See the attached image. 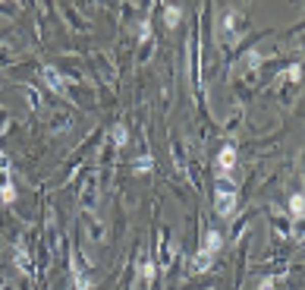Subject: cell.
Masks as SVG:
<instances>
[{
  "label": "cell",
  "mask_w": 305,
  "mask_h": 290,
  "mask_svg": "<svg viewBox=\"0 0 305 290\" xmlns=\"http://www.w3.org/2000/svg\"><path fill=\"white\" fill-rule=\"evenodd\" d=\"M0 164H4V155H0Z\"/></svg>",
  "instance_id": "cell-18"
},
{
  "label": "cell",
  "mask_w": 305,
  "mask_h": 290,
  "mask_svg": "<svg viewBox=\"0 0 305 290\" xmlns=\"http://www.w3.org/2000/svg\"><path fill=\"white\" fill-rule=\"evenodd\" d=\"M233 167H236V145H224L217 155V171H220V177H227V174H233Z\"/></svg>",
  "instance_id": "cell-3"
},
{
  "label": "cell",
  "mask_w": 305,
  "mask_h": 290,
  "mask_svg": "<svg viewBox=\"0 0 305 290\" xmlns=\"http://www.w3.org/2000/svg\"><path fill=\"white\" fill-rule=\"evenodd\" d=\"M258 290H274V281H271V278H264V281L258 284Z\"/></svg>",
  "instance_id": "cell-16"
},
{
  "label": "cell",
  "mask_w": 305,
  "mask_h": 290,
  "mask_svg": "<svg viewBox=\"0 0 305 290\" xmlns=\"http://www.w3.org/2000/svg\"><path fill=\"white\" fill-rule=\"evenodd\" d=\"M261 60H264V57H261L258 51H252V54H248V66H252V69H255V66H261Z\"/></svg>",
  "instance_id": "cell-14"
},
{
  "label": "cell",
  "mask_w": 305,
  "mask_h": 290,
  "mask_svg": "<svg viewBox=\"0 0 305 290\" xmlns=\"http://www.w3.org/2000/svg\"><path fill=\"white\" fill-rule=\"evenodd\" d=\"M41 79H44V85L50 88L53 95H63V92H66V82H63V76H60L57 66H50V63L41 66Z\"/></svg>",
  "instance_id": "cell-2"
},
{
  "label": "cell",
  "mask_w": 305,
  "mask_h": 290,
  "mask_svg": "<svg viewBox=\"0 0 305 290\" xmlns=\"http://www.w3.org/2000/svg\"><path fill=\"white\" fill-rule=\"evenodd\" d=\"M179 19H183V10H179V7H167V10H164V22H167L170 29H176Z\"/></svg>",
  "instance_id": "cell-9"
},
{
  "label": "cell",
  "mask_w": 305,
  "mask_h": 290,
  "mask_svg": "<svg viewBox=\"0 0 305 290\" xmlns=\"http://www.w3.org/2000/svg\"><path fill=\"white\" fill-rule=\"evenodd\" d=\"M76 290H92V278L79 275V268H76Z\"/></svg>",
  "instance_id": "cell-11"
},
{
  "label": "cell",
  "mask_w": 305,
  "mask_h": 290,
  "mask_svg": "<svg viewBox=\"0 0 305 290\" xmlns=\"http://www.w3.org/2000/svg\"><path fill=\"white\" fill-rule=\"evenodd\" d=\"M220 246H224V237H220L217 230H208V237H205V246H202V249H208V252H217Z\"/></svg>",
  "instance_id": "cell-8"
},
{
  "label": "cell",
  "mask_w": 305,
  "mask_h": 290,
  "mask_svg": "<svg viewBox=\"0 0 305 290\" xmlns=\"http://www.w3.org/2000/svg\"><path fill=\"white\" fill-rule=\"evenodd\" d=\"M217 214L220 218L236 214V186H233V180H227V177L217 180Z\"/></svg>",
  "instance_id": "cell-1"
},
{
  "label": "cell",
  "mask_w": 305,
  "mask_h": 290,
  "mask_svg": "<svg viewBox=\"0 0 305 290\" xmlns=\"http://www.w3.org/2000/svg\"><path fill=\"white\" fill-rule=\"evenodd\" d=\"M299 76H302V69H299V66H290V69H286V79H293V82H299Z\"/></svg>",
  "instance_id": "cell-15"
},
{
  "label": "cell",
  "mask_w": 305,
  "mask_h": 290,
  "mask_svg": "<svg viewBox=\"0 0 305 290\" xmlns=\"http://www.w3.org/2000/svg\"><path fill=\"white\" fill-rule=\"evenodd\" d=\"M233 26H236V13L227 10V13L220 16V41H224V44H233Z\"/></svg>",
  "instance_id": "cell-4"
},
{
  "label": "cell",
  "mask_w": 305,
  "mask_h": 290,
  "mask_svg": "<svg viewBox=\"0 0 305 290\" xmlns=\"http://www.w3.org/2000/svg\"><path fill=\"white\" fill-rule=\"evenodd\" d=\"M148 35H151V26H148V22H142V41H148Z\"/></svg>",
  "instance_id": "cell-17"
},
{
  "label": "cell",
  "mask_w": 305,
  "mask_h": 290,
  "mask_svg": "<svg viewBox=\"0 0 305 290\" xmlns=\"http://www.w3.org/2000/svg\"><path fill=\"white\" fill-rule=\"evenodd\" d=\"M148 167H151V158H142V161H135V167H132V171H135V174H145Z\"/></svg>",
  "instance_id": "cell-13"
},
{
  "label": "cell",
  "mask_w": 305,
  "mask_h": 290,
  "mask_svg": "<svg viewBox=\"0 0 305 290\" xmlns=\"http://www.w3.org/2000/svg\"><path fill=\"white\" fill-rule=\"evenodd\" d=\"M16 268H19L22 275H32V256H29V252H25L22 246L16 249Z\"/></svg>",
  "instance_id": "cell-7"
},
{
  "label": "cell",
  "mask_w": 305,
  "mask_h": 290,
  "mask_svg": "<svg viewBox=\"0 0 305 290\" xmlns=\"http://www.w3.org/2000/svg\"><path fill=\"white\" fill-rule=\"evenodd\" d=\"M214 265V252H208V249H199L195 252V259H192V271H208Z\"/></svg>",
  "instance_id": "cell-5"
},
{
  "label": "cell",
  "mask_w": 305,
  "mask_h": 290,
  "mask_svg": "<svg viewBox=\"0 0 305 290\" xmlns=\"http://www.w3.org/2000/svg\"><path fill=\"white\" fill-rule=\"evenodd\" d=\"M154 275H157L154 262H145V265H142V278H145V281H154Z\"/></svg>",
  "instance_id": "cell-12"
},
{
  "label": "cell",
  "mask_w": 305,
  "mask_h": 290,
  "mask_svg": "<svg viewBox=\"0 0 305 290\" xmlns=\"http://www.w3.org/2000/svg\"><path fill=\"white\" fill-rule=\"evenodd\" d=\"M114 145H126V139H129V133H126V126H114Z\"/></svg>",
  "instance_id": "cell-10"
},
{
  "label": "cell",
  "mask_w": 305,
  "mask_h": 290,
  "mask_svg": "<svg viewBox=\"0 0 305 290\" xmlns=\"http://www.w3.org/2000/svg\"><path fill=\"white\" fill-rule=\"evenodd\" d=\"M290 214H293V218H305V196H302V192H293V196H290Z\"/></svg>",
  "instance_id": "cell-6"
}]
</instances>
